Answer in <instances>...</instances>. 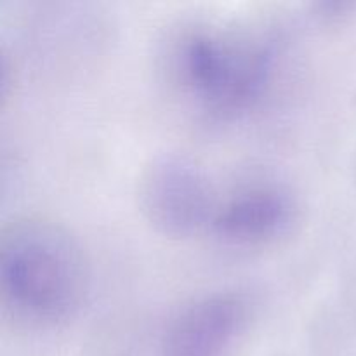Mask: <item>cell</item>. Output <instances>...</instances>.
<instances>
[{"instance_id": "obj_1", "label": "cell", "mask_w": 356, "mask_h": 356, "mask_svg": "<svg viewBox=\"0 0 356 356\" xmlns=\"http://www.w3.org/2000/svg\"><path fill=\"white\" fill-rule=\"evenodd\" d=\"M280 51V37L270 28L197 21L170 38L167 73L204 117L233 120L268 96Z\"/></svg>"}, {"instance_id": "obj_2", "label": "cell", "mask_w": 356, "mask_h": 356, "mask_svg": "<svg viewBox=\"0 0 356 356\" xmlns=\"http://www.w3.org/2000/svg\"><path fill=\"white\" fill-rule=\"evenodd\" d=\"M90 273L79 240L56 221L19 218L0 236V291L16 318L56 327L83 306Z\"/></svg>"}, {"instance_id": "obj_3", "label": "cell", "mask_w": 356, "mask_h": 356, "mask_svg": "<svg viewBox=\"0 0 356 356\" xmlns=\"http://www.w3.org/2000/svg\"><path fill=\"white\" fill-rule=\"evenodd\" d=\"M138 195L146 221L176 238L211 228L221 200L204 167L177 153L149 160L139 176Z\"/></svg>"}, {"instance_id": "obj_4", "label": "cell", "mask_w": 356, "mask_h": 356, "mask_svg": "<svg viewBox=\"0 0 356 356\" xmlns=\"http://www.w3.org/2000/svg\"><path fill=\"white\" fill-rule=\"evenodd\" d=\"M252 315L243 292L219 291L191 299L167 322L159 356H229Z\"/></svg>"}, {"instance_id": "obj_5", "label": "cell", "mask_w": 356, "mask_h": 356, "mask_svg": "<svg viewBox=\"0 0 356 356\" xmlns=\"http://www.w3.org/2000/svg\"><path fill=\"white\" fill-rule=\"evenodd\" d=\"M298 216V200L287 186L252 183L219 200L209 232L229 245H266L287 235Z\"/></svg>"}]
</instances>
